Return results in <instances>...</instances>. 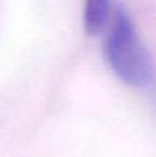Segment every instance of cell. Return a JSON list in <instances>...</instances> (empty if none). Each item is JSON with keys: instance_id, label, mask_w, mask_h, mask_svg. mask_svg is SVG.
Here are the masks:
<instances>
[{"instance_id": "6da1fadb", "label": "cell", "mask_w": 156, "mask_h": 157, "mask_svg": "<svg viewBox=\"0 0 156 157\" xmlns=\"http://www.w3.org/2000/svg\"><path fill=\"white\" fill-rule=\"evenodd\" d=\"M104 57L119 80L131 87H145L154 77V62L137 30L131 14L116 4L104 40Z\"/></svg>"}, {"instance_id": "7a4b0ae2", "label": "cell", "mask_w": 156, "mask_h": 157, "mask_svg": "<svg viewBox=\"0 0 156 157\" xmlns=\"http://www.w3.org/2000/svg\"><path fill=\"white\" fill-rule=\"evenodd\" d=\"M112 4L107 0H91L83 8V28L88 36H97L112 15Z\"/></svg>"}]
</instances>
